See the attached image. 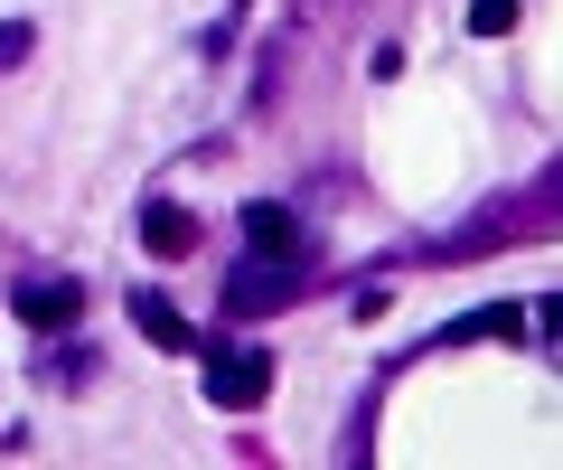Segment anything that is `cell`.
Wrapping results in <instances>:
<instances>
[{
    "instance_id": "8",
    "label": "cell",
    "mask_w": 563,
    "mask_h": 470,
    "mask_svg": "<svg viewBox=\"0 0 563 470\" xmlns=\"http://www.w3.org/2000/svg\"><path fill=\"white\" fill-rule=\"evenodd\" d=\"M517 29V0H470V39H507Z\"/></svg>"
},
{
    "instance_id": "9",
    "label": "cell",
    "mask_w": 563,
    "mask_h": 470,
    "mask_svg": "<svg viewBox=\"0 0 563 470\" xmlns=\"http://www.w3.org/2000/svg\"><path fill=\"white\" fill-rule=\"evenodd\" d=\"M29 39H38L29 20H0V66H20V57H29Z\"/></svg>"
},
{
    "instance_id": "1",
    "label": "cell",
    "mask_w": 563,
    "mask_h": 470,
    "mask_svg": "<svg viewBox=\"0 0 563 470\" xmlns=\"http://www.w3.org/2000/svg\"><path fill=\"white\" fill-rule=\"evenodd\" d=\"M198 376H207V405H225V414H254L273 395V358L263 348H207Z\"/></svg>"
},
{
    "instance_id": "3",
    "label": "cell",
    "mask_w": 563,
    "mask_h": 470,
    "mask_svg": "<svg viewBox=\"0 0 563 470\" xmlns=\"http://www.w3.org/2000/svg\"><path fill=\"white\" fill-rule=\"evenodd\" d=\"M273 302H291V273H273V254L235 264V283H225V310H273Z\"/></svg>"
},
{
    "instance_id": "4",
    "label": "cell",
    "mask_w": 563,
    "mask_h": 470,
    "mask_svg": "<svg viewBox=\"0 0 563 470\" xmlns=\"http://www.w3.org/2000/svg\"><path fill=\"white\" fill-rule=\"evenodd\" d=\"M141 245L161 254V264H179V254H198V217H188V207H151V217H141Z\"/></svg>"
},
{
    "instance_id": "2",
    "label": "cell",
    "mask_w": 563,
    "mask_h": 470,
    "mask_svg": "<svg viewBox=\"0 0 563 470\" xmlns=\"http://www.w3.org/2000/svg\"><path fill=\"white\" fill-rule=\"evenodd\" d=\"M132 329H141L151 348H169V358H188V348H198V329H188L179 310L161 302V292H132Z\"/></svg>"
},
{
    "instance_id": "5",
    "label": "cell",
    "mask_w": 563,
    "mask_h": 470,
    "mask_svg": "<svg viewBox=\"0 0 563 470\" xmlns=\"http://www.w3.org/2000/svg\"><path fill=\"white\" fill-rule=\"evenodd\" d=\"M526 329V310L517 302H479V310H461V320L442 329V348H470V339H517Z\"/></svg>"
},
{
    "instance_id": "6",
    "label": "cell",
    "mask_w": 563,
    "mask_h": 470,
    "mask_svg": "<svg viewBox=\"0 0 563 470\" xmlns=\"http://www.w3.org/2000/svg\"><path fill=\"white\" fill-rule=\"evenodd\" d=\"M76 310H85L76 283H20V320H29V329H66Z\"/></svg>"
},
{
    "instance_id": "7",
    "label": "cell",
    "mask_w": 563,
    "mask_h": 470,
    "mask_svg": "<svg viewBox=\"0 0 563 470\" xmlns=\"http://www.w3.org/2000/svg\"><path fill=\"white\" fill-rule=\"evenodd\" d=\"M291 236H301V226H291V207H273V198L244 207V245H254V254H282V264H291Z\"/></svg>"
}]
</instances>
